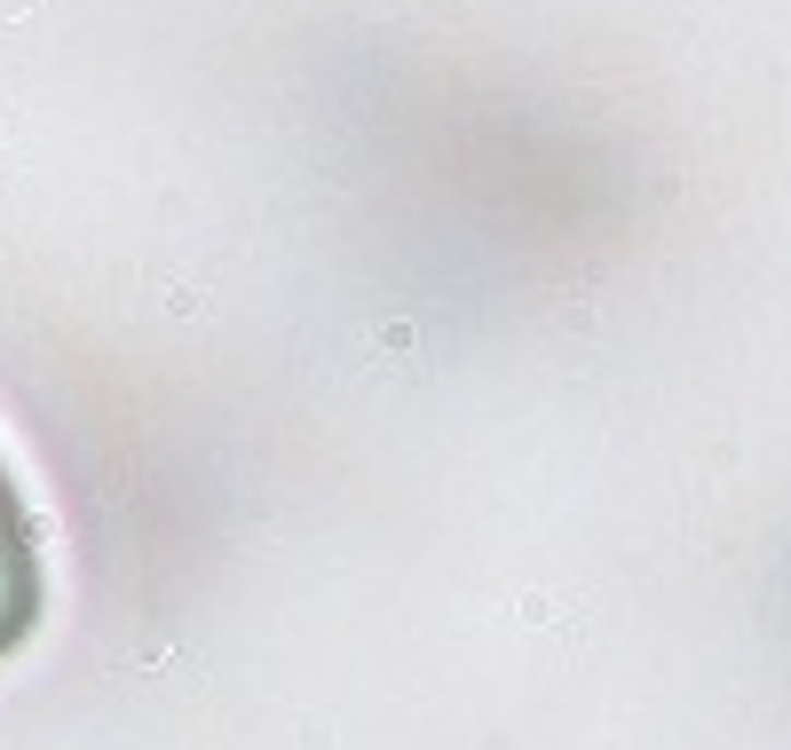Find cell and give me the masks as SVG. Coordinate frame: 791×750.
Wrapping results in <instances>:
<instances>
[{
    "mask_svg": "<svg viewBox=\"0 0 791 750\" xmlns=\"http://www.w3.org/2000/svg\"><path fill=\"white\" fill-rule=\"evenodd\" d=\"M40 617H48V537H40V514H32L16 466L0 459V664L32 647Z\"/></svg>",
    "mask_w": 791,
    "mask_h": 750,
    "instance_id": "1",
    "label": "cell"
}]
</instances>
